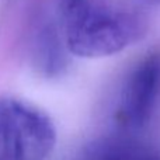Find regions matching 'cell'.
<instances>
[{"label": "cell", "mask_w": 160, "mask_h": 160, "mask_svg": "<svg viewBox=\"0 0 160 160\" xmlns=\"http://www.w3.org/2000/svg\"><path fill=\"white\" fill-rule=\"evenodd\" d=\"M143 21L131 11L96 0L63 6L68 51L79 58L100 59L124 51L142 35Z\"/></svg>", "instance_id": "cell-1"}, {"label": "cell", "mask_w": 160, "mask_h": 160, "mask_svg": "<svg viewBox=\"0 0 160 160\" xmlns=\"http://www.w3.org/2000/svg\"><path fill=\"white\" fill-rule=\"evenodd\" d=\"M55 143V124L44 110L0 96V160H47Z\"/></svg>", "instance_id": "cell-2"}, {"label": "cell", "mask_w": 160, "mask_h": 160, "mask_svg": "<svg viewBox=\"0 0 160 160\" xmlns=\"http://www.w3.org/2000/svg\"><path fill=\"white\" fill-rule=\"evenodd\" d=\"M160 100V53L143 58L121 90L115 119L125 129H139L152 118Z\"/></svg>", "instance_id": "cell-3"}, {"label": "cell", "mask_w": 160, "mask_h": 160, "mask_svg": "<svg viewBox=\"0 0 160 160\" xmlns=\"http://www.w3.org/2000/svg\"><path fill=\"white\" fill-rule=\"evenodd\" d=\"M96 160H160V155L142 145L122 142L105 149Z\"/></svg>", "instance_id": "cell-4"}]
</instances>
